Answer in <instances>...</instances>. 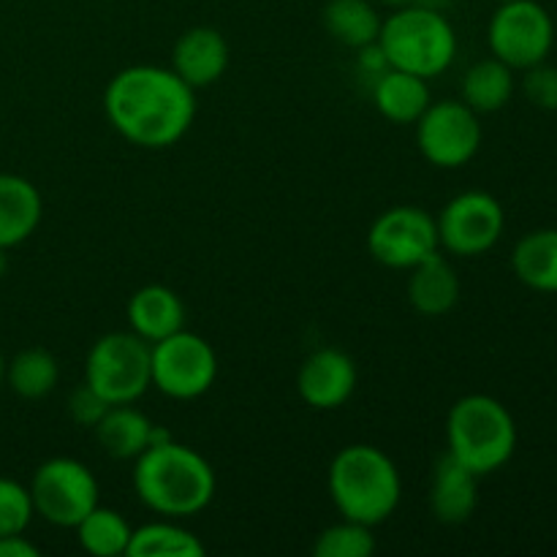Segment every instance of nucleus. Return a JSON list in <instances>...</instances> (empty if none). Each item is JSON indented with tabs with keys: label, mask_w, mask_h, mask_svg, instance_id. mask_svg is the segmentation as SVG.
I'll return each instance as SVG.
<instances>
[{
	"label": "nucleus",
	"mask_w": 557,
	"mask_h": 557,
	"mask_svg": "<svg viewBox=\"0 0 557 557\" xmlns=\"http://www.w3.org/2000/svg\"><path fill=\"white\" fill-rule=\"evenodd\" d=\"M228 60H232V52H228V41L221 30L215 27H190L183 36L174 41L172 49V65L169 69L190 85L194 90H201V87H210L226 74Z\"/></svg>",
	"instance_id": "nucleus-14"
},
{
	"label": "nucleus",
	"mask_w": 557,
	"mask_h": 557,
	"mask_svg": "<svg viewBox=\"0 0 557 557\" xmlns=\"http://www.w3.org/2000/svg\"><path fill=\"white\" fill-rule=\"evenodd\" d=\"M103 112L125 141L166 150L194 125L196 90L163 65H128L109 79Z\"/></svg>",
	"instance_id": "nucleus-1"
},
{
	"label": "nucleus",
	"mask_w": 557,
	"mask_h": 557,
	"mask_svg": "<svg viewBox=\"0 0 557 557\" xmlns=\"http://www.w3.org/2000/svg\"><path fill=\"white\" fill-rule=\"evenodd\" d=\"M326 487L341 517L370 528L389 520L403 498L395 460L373 444L343 446L330 462Z\"/></svg>",
	"instance_id": "nucleus-3"
},
{
	"label": "nucleus",
	"mask_w": 557,
	"mask_h": 557,
	"mask_svg": "<svg viewBox=\"0 0 557 557\" xmlns=\"http://www.w3.org/2000/svg\"><path fill=\"white\" fill-rule=\"evenodd\" d=\"M60 381V364L47 348H25L5 362V384L22 400H41L52 395Z\"/></svg>",
	"instance_id": "nucleus-25"
},
{
	"label": "nucleus",
	"mask_w": 557,
	"mask_h": 557,
	"mask_svg": "<svg viewBox=\"0 0 557 557\" xmlns=\"http://www.w3.org/2000/svg\"><path fill=\"white\" fill-rule=\"evenodd\" d=\"M44 199L36 185L20 174L0 172V248L11 250L36 234Z\"/></svg>",
	"instance_id": "nucleus-18"
},
{
	"label": "nucleus",
	"mask_w": 557,
	"mask_h": 557,
	"mask_svg": "<svg viewBox=\"0 0 557 557\" xmlns=\"http://www.w3.org/2000/svg\"><path fill=\"white\" fill-rule=\"evenodd\" d=\"M373 528L341 517V522L324 528L313 542L315 557H370L375 553Z\"/></svg>",
	"instance_id": "nucleus-27"
},
{
	"label": "nucleus",
	"mask_w": 557,
	"mask_h": 557,
	"mask_svg": "<svg viewBox=\"0 0 557 557\" xmlns=\"http://www.w3.org/2000/svg\"><path fill=\"white\" fill-rule=\"evenodd\" d=\"M408 272V302L417 313L438 319L460 302V277L444 253L428 256Z\"/></svg>",
	"instance_id": "nucleus-19"
},
{
	"label": "nucleus",
	"mask_w": 557,
	"mask_h": 557,
	"mask_svg": "<svg viewBox=\"0 0 557 557\" xmlns=\"http://www.w3.org/2000/svg\"><path fill=\"white\" fill-rule=\"evenodd\" d=\"M417 147L438 169H460L482 150L484 131L479 114L460 98L433 101L417 120Z\"/></svg>",
	"instance_id": "nucleus-10"
},
{
	"label": "nucleus",
	"mask_w": 557,
	"mask_h": 557,
	"mask_svg": "<svg viewBox=\"0 0 557 557\" xmlns=\"http://www.w3.org/2000/svg\"><path fill=\"white\" fill-rule=\"evenodd\" d=\"M5 272H9V250L0 248V277H3Z\"/></svg>",
	"instance_id": "nucleus-34"
},
{
	"label": "nucleus",
	"mask_w": 557,
	"mask_h": 557,
	"mask_svg": "<svg viewBox=\"0 0 557 557\" xmlns=\"http://www.w3.org/2000/svg\"><path fill=\"white\" fill-rule=\"evenodd\" d=\"M321 22L337 44L348 49H362L379 41L384 20L370 0H326Z\"/></svg>",
	"instance_id": "nucleus-23"
},
{
	"label": "nucleus",
	"mask_w": 557,
	"mask_h": 557,
	"mask_svg": "<svg viewBox=\"0 0 557 557\" xmlns=\"http://www.w3.org/2000/svg\"><path fill=\"white\" fill-rule=\"evenodd\" d=\"M92 433H96L101 449L109 457H114V460H136L147 446L172 438L158 424H152V419L147 413L134 408V403L109 406V411L92 428Z\"/></svg>",
	"instance_id": "nucleus-16"
},
{
	"label": "nucleus",
	"mask_w": 557,
	"mask_h": 557,
	"mask_svg": "<svg viewBox=\"0 0 557 557\" xmlns=\"http://www.w3.org/2000/svg\"><path fill=\"white\" fill-rule=\"evenodd\" d=\"M381 3L392 5V9H400V5H408V3H417V0H381Z\"/></svg>",
	"instance_id": "nucleus-35"
},
{
	"label": "nucleus",
	"mask_w": 557,
	"mask_h": 557,
	"mask_svg": "<svg viewBox=\"0 0 557 557\" xmlns=\"http://www.w3.org/2000/svg\"><path fill=\"white\" fill-rule=\"evenodd\" d=\"M370 92H373V103L381 117L395 125H413L433 103L430 79L403 69H386L370 85Z\"/></svg>",
	"instance_id": "nucleus-20"
},
{
	"label": "nucleus",
	"mask_w": 557,
	"mask_h": 557,
	"mask_svg": "<svg viewBox=\"0 0 557 557\" xmlns=\"http://www.w3.org/2000/svg\"><path fill=\"white\" fill-rule=\"evenodd\" d=\"M357 52H359V58H357V71H359V76H368L370 85H373V82L379 79V76L384 74L386 69H392V65L386 63V54L381 52L379 41L368 44V47L357 49Z\"/></svg>",
	"instance_id": "nucleus-31"
},
{
	"label": "nucleus",
	"mask_w": 557,
	"mask_h": 557,
	"mask_svg": "<svg viewBox=\"0 0 557 557\" xmlns=\"http://www.w3.org/2000/svg\"><path fill=\"white\" fill-rule=\"evenodd\" d=\"M419 5H428V9L435 11H446V5H451V0H417Z\"/></svg>",
	"instance_id": "nucleus-33"
},
{
	"label": "nucleus",
	"mask_w": 557,
	"mask_h": 557,
	"mask_svg": "<svg viewBox=\"0 0 557 557\" xmlns=\"http://www.w3.org/2000/svg\"><path fill=\"white\" fill-rule=\"evenodd\" d=\"M36 511H33L30 490L16 479L0 476V536L25 533Z\"/></svg>",
	"instance_id": "nucleus-28"
},
{
	"label": "nucleus",
	"mask_w": 557,
	"mask_h": 557,
	"mask_svg": "<svg viewBox=\"0 0 557 557\" xmlns=\"http://www.w3.org/2000/svg\"><path fill=\"white\" fill-rule=\"evenodd\" d=\"M379 47L392 69L433 79L457 58V33L444 11L408 3L381 22Z\"/></svg>",
	"instance_id": "nucleus-5"
},
{
	"label": "nucleus",
	"mask_w": 557,
	"mask_h": 557,
	"mask_svg": "<svg viewBox=\"0 0 557 557\" xmlns=\"http://www.w3.org/2000/svg\"><path fill=\"white\" fill-rule=\"evenodd\" d=\"M215 490L218 479L210 460L180 441H158L136 457V498L169 520L201 515L215 498Z\"/></svg>",
	"instance_id": "nucleus-2"
},
{
	"label": "nucleus",
	"mask_w": 557,
	"mask_h": 557,
	"mask_svg": "<svg viewBox=\"0 0 557 557\" xmlns=\"http://www.w3.org/2000/svg\"><path fill=\"white\" fill-rule=\"evenodd\" d=\"M41 549L25 536V533H9L0 536V557H38Z\"/></svg>",
	"instance_id": "nucleus-32"
},
{
	"label": "nucleus",
	"mask_w": 557,
	"mask_h": 557,
	"mask_svg": "<svg viewBox=\"0 0 557 557\" xmlns=\"http://www.w3.org/2000/svg\"><path fill=\"white\" fill-rule=\"evenodd\" d=\"M522 92L528 101L544 112H557V69L549 65L547 60L539 65L525 69V79H522Z\"/></svg>",
	"instance_id": "nucleus-29"
},
{
	"label": "nucleus",
	"mask_w": 557,
	"mask_h": 557,
	"mask_svg": "<svg viewBox=\"0 0 557 557\" xmlns=\"http://www.w3.org/2000/svg\"><path fill=\"white\" fill-rule=\"evenodd\" d=\"M131 332L147 343H158L163 337L174 335L185 326V305L177 292L161 283H150L131 294L125 305Z\"/></svg>",
	"instance_id": "nucleus-17"
},
{
	"label": "nucleus",
	"mask_w": 557,
	"mask_h": 557,
	"mask_svg": "<svg viewBox=\"0 0 557 557\" xmlns=\"http://www.w3.org/2000/svg\"><path fill=\"white\" fill-rule=\"evenodd\" d=\"M479 506V476L444 451L435 460L430 482V509L444 525H462Z\"/></svg>",
	"instance_id": "nucleus-15"
},
{
	"label": "nucleus",
	"mask_w": 557,
	"mask_h": 557,
	"mask_svg": "<svg viewBox=\"0 0 557 557\" xmlns=\"http://www.w3.org/2000/svg\"><path fill=\"white\" fill-rule=\"evenodd\" d=\"M5 381V359H3V354H0V384H3Z\"/></svg>",
	"instance_id": "nucleus-36"
},
{
	"label": "nucleus",
	"mask_w": 557,
	"mask_h": 557,
	"mask_svg": "<svg viewBox=\"0 0 557 557\" xmlns=\"http://www.w3.org/2000/svg\"><path fill=\"white\" fill-rule=\"evenodd\" d=\"M446 451L479 479L500 471L517 451V422L490 395H466L446 417Z\"/></svg>",
	"instance_id": "nucleus-4"
},
{
	"label": "nucleus",
	"mask_w": 557,
	"mask_h": 557,
	"mask_svg": "<svg viewBox=\"0 0 557 557\" xmlns=\"http://www.w3.org/2000/svg\"><path fill=\"white\" fill-rule=\"evenodd\" d=\"M487 44L493 58L525 71L544 63L555 47V22L539 0H504L490 16Z\"/></svg>",
	"instance_id": "nucleus-9"
},
{
	"label": "nucleus",
	"mask_w": 557,
	"mask_h": 557,
	"mask_svg": "<svg viewBox=\"0 0 557 557\" xmlns=\"http://www.w3.org/2000/svg\"><path fill=\"white\" fill-rule=\"evenodd\" d=\"M357 362L341 348H319L297 373V392L315 411H335L351 400L357 389Z\"/></svg>",
	"instance_id": "nucleus-13"
},
{
	"label": "nucleus",
	"mask_w": 557,
	"mask_h": 557,
	"mask_svg": "<svg viewBox=\"0 0 557 557\" xmlns=\"http://www.w3.org/2000/svg\"><path fill=\"white\" fill-rule=\"evenodd\" d=\"M207 547L194 531L180 525L177 520L147 522V525L134 528L128 544V557H201Z\"/></svg>",
	"instance_id": "nucleus-24"
},
{
	"label": "nucleus",
	"mask_w": 557,
	"mask_h": 557,
	"mask_svg": "<svg viewBox=\"0 0 557 557\" xmlns=\"http://www.w3.org/2000/svg\"><path fill=\"white\" fill-rule=\"evenodd\" d=\"M107 411H109V403L103 400V397L98 395L87 381L76 386V389L69 395V413L71 419H74V424H79V428L92 430L98 422H101V417Z\"/></svg>",
	"instance_id": "nucleus-30"
},
{
	"label": "nucleus",
	"mask_w": 557,
	"mask_h": 557,
	"mask_svg": "<svg viewBox=\"0 0 557 557\" xmlns=\"http://www.w3.org/2000/svg\"><path fill=\"white\" fill-rule=\"evenodd\" d=\"M438 223L424 207L397 205L381 212L368 232V250L389 270H411L438 253Z\"/></svg>",
	"instance_id": "nucleus-12"
},
{
	"label": "nucleus",
	"mask_w": 557,
	"mask_h": 557,
	"mask_svg": "<svg viewBox=\"0 0 557 557\" xmlns=\"http://www.w3.org/2000/svg\"><path fill=\"white\" fill-rule=\"evenodd\" d=\"M500 3H504V0H500Z\"/></svg>",
	"instance_id": "nucleus-37"
},
{
	"label": "nucleus",
	"mask_w": 557,
	"mask_h": 557,
	"mask_svg": "<svg viewBox=\"0 0 557 557\" xmlns=\"http://www.w3.org/2000/svg\"><path fill=\"white\" fill-rule=\"evenodd\" d=\"M85 381L109 403H136L152 386L150 343L136 332H107L87 351Z\"/></svg>",
	"instance_id": "nucleus-6"
},
{
	"label": "nucleus",
	"mask_w": 557,
	"mask_h": 557,
	"mask_svg": "<svg viewBox=\"0 0 557 557\" xmlns=\"http://www.w3.org/2000/svg\"><path fill=\"white\" fill-rule=\"evenodd\" d=\"M515 69L498 58H484L462 74L460 101L476 114L500 112L515 96Z\"/></svg>",
	"instance_id": "nucleus-22"
},
{
	"label": "nucleus",
	"mask_w": 557,
	"mask_h": 557,
	"mask_svg": "<svg viewBox=\"0 0 557 557\" xmlns=\"http://www.w3.org/2000/svg\"><path fill=\"white\" fill-rule=\"evenodd\" d=\"M76 531V542L92 557H120L128 553L131 544V522L120 515L117 509H109V506L98 504L79 525Z\"/></svg>",
	"instance_id": "nucleus-26"
},
{
	"label": "nucleus",
	"mask_w": 557,
	"mask_h": 557,
	"mask_svg": "<svg viewBox=\"0 0 557 557\" xmlns=\"http://www.w3.org/2000/svg\"><path fill=\"white\" fill-rule=\"evenodd\" d=\"M511 270L522 286L557 294V228L528 232L511 250Z\"/></svg>",
	"instance_id": "nucleus-21"
},
{
	"label": "nucleus",
	"mask_w": 557,
	"mask_h": 557,
	"mask_svg": "<svg viewBox=\"0 0 557 557\" xmlns=\"http://www.w3.org/2000/svg\"><path fill=\"white\" fill-rule=\"evenodd\" d=\"M150 379L172 400H196L218 379V354L210 343L183 326L163 341L150 343Z\"/></svg>",
	"instance_id": "nucleus-8"
},
{
	"label": "nucleus",
	"mask_w": 557,
	"mask_h": 557,
	"mask_svg": "<svg viewBox=\"0 0 557 557\" xmlns=\"http://www.w3.org/2000/svg\"><path fill=\"white\" fill-rule=\"evenodd\" d=\"M438 243L446 253L473 259L498 245L506 228L504 205L487 190H466L444 205L435 218Z\"/></svg>",
	"instance_id": "nucleus-11"
},
{
	"label": "nucleus",
	"mask_w": 557,
	"mask_h": 557,
	"mask_svg": "<svg viewBox=\"0 0 557 557\" xmlns=\"http://www.w3.org/2000/svg\"><path fill=\"white\" fill-rule=\"evenodd\" d=\"M27 490L33 511L54 528H76L101 504L96 473L74 457H52L41 462Z\"/></svg>",
	"instance_id": "nucleus-7"
}]
</instances>
